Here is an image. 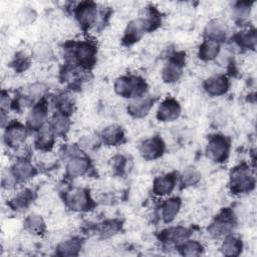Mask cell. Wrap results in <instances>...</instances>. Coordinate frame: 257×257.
Here are the masks:
<instances>
[{
    "label": "cell",
    "instance_id": "cell-1",
    "mask_svg": "<svg viewBox=\"0 0 257 257\" xmlns=\"http://www.w3.org/2000/svg\"><path fill=\"white\" fill-rule=\"evenodd\" d=\"M147 84L140 77L122 76L114 83L115 92L123 97H140L146 91Z\"/></svg>",
    "mask_w": 257,
    "mask_h": 257
},
{
    "label": "cell",
    "instance_id": "cell-2",
    "mask_svg": "<svg viewBox=\"0 0 257 257\" xmlns=\"http://www.w3.org/2000/svg\"><path fill=\"white\" fill-rule=\"evenodd\" d=\"M230 186L235 194L250 192L255 186V179L250 170L245 166L235 168L231 173Z\"/></svg>",
    "mask_w": 257,
    "mask_h": 257
},
{
    "label": "cell",
    "instance_id": "cell-3",
    "mask_svg": "<svg viewBox=\"0 0 257 257\" xmlns=\"http://www.w3.org/2000/svg\"><path fill=\"white\" fill-rule=\"evenodd\" d=\"M230 150L229 141L221 135L212 136L209 139V143L207 145V155L214 162H224Z\"/></svg>",
    "mask_w": 257,
    "mask_h": 257
},
{
    "label": "cell",
    "instance_id": "cell-4",
    "mask_svg": "<svg viewBox=\"0 0 257 257\" xmlns=\"http://www.w3.org/2000/svg\"><path fill=\"white\" fill-rule=\"evenodd\" d=\"M234 218L229 210L223 211L210 225L209 232L214 238H221L230 234L234 228Z\"/></svg>",
    "mask_w": 257,
    "mask_h": 257
},
{
    "label": "cell",
    "instance_id": "cell-5",
    "mask_svg": "<svg viewBox=\"0 0 257 257\" xmlns=\"http://www.w3.org/2000/svg\"><path fill=\"white\" fill-rule=\"evenodd\" d=\"M65 201L68 208L73 211L87 210L91 204L87 191L82 188H75L68 192L65 196Z\"/></svg>",
    "mask_w": 257,
    "mask_h": 257
},
{
    "label": "cell",
    "instance_id": "cell-6",
    "mask_svg": "<svg viewBox=\"0 0 257 257\" xmlns=\"http://www.w3.org/2000/svg\"><path fill=\"white\" fill-rule=\"evenodd\" d=\"M164 142L159 137H154L146 140L145 142L142 143L140 147V153L142 157L148 161L155 160L161 157L164 153Z\"/></svg>",
    "mask_w": 257,
    "mask_h": 257
},
{
    "label": "cell",
    "instance_id": "cell-7",
    "mask_svg": "<svg viewBox=\"0 0 257 257\" xmlns=\"http://www.w3.org/2000/svg\"><path fill=\"white\" fill-rule=\"evenodd\" d=\"M95 47L92 43L87 41L79 42L74 50V57L77 62L83 67H90L95 61Z\"/></svg>",
    "mask_w": 257,
    "mask_h": 257
},
{
    "label": "cell",
    "instance_id": "cell-8",
    "mask_svg": "<svg viewBox=\"0 0 257 257\" xmlns=\"http://www.w3.org/2000/svg\"><path fill=\"white\" fill-rule=\"evenodd\" d=\"M76 19L83 28H88L96 19L97 10L93 2H82L75 10Z\"/></svg>",
    "mask_w": 257,
    "mask_h": 257
},
{
    "label": "cell",
    "instance_id": "cell-9",
    "mask_svg": "<svg viewBox=\"0 0 257 257\" xmlns=\"http://www.w3.org/2000/svg\"><path fill=\"white\" fill-rule=\"evenodd\" d=\"M181 107L174 98L165 99L157 110V117L161 121H173L180 116Z\"/></svg>",
    "mask_w": 257,
    "mask_h": 257
},
{
    "label": "cell",
    "instance_id": "cell-10",
    "mask_svg": "<svg viewBox=\"0 0 257 257\" xmlns=\"http://www.w3.org/2000/svg\"><path fill=\"white\" fill-rule=\"evenodd\" d=\"M183 56H175L166 63L162 70V77L164 81L172 83L177 81L182 75L183 70Z\"/></svg>",
    "mask_w": 257,
    "mask_h": 257
},
{
    "label": "cell",
    "instance_id": "cell-11",
    "mask_svg": "<svg viewBox=\"0 0 257 257\" xmlns=\"http://www.w3.org/2000/svg\"><path fill=\"white\" fill-rule=\"evenodd\" d=\"M26 128L19 122L10 123L5 130L4 140L7 146L17 147L21 145L26 139Z\"/></svg>",
    "mask_w": 257,
    "mask_h": 257
},
{
    "label": "cell",
    "instance_id": "cell-12",
    "mask_svg": "<svg viewBox=\"0 0 257 257\" xmlns=\"http://www.w3.org/2000/svg\"><path fill=\"white\" fill-rule=\"evenodd\" d=\"M204 88L210 95H222L228 90L229 81L225 75H214L204 82Z\"/></svg>",
    "mask_w": 257,
    "mask_h": 257
},
{
    "label": "cell",
    "instance_id": "cell-13",
    "mask_svg": "<svg viewBox=\"0 0 257 257\" xmlns=\"http://www.w3.org/2000/svg\"><path fill=\"white\" fill-rule=\"evenodd\" d=\"M154 100L150 97H137L127 106V111L135 117L146 116L153 106Z\"/></svg>",
    "mask_w": 257,
    "mask_h": 257
},
{
    "label": "cell",
    "instance_id": "cell-14",
    "mask_svg": "<svg viewBox=\"0 0 257 257\" xmlns=\"http://www.w3.org/2000/svg\"><path fill=\"white\" fill-rule=\"evenodd\" d=\"M89 168V162L83 157H74L66 165V173L70 178H77L84 175Z\"/></svg>",
    "mask_w": 257,
    "mask_h": 257
},
{
    "label": "cell",
    "instance_id": "cell-15",
    "mask_svg": "<svg viewBox=\"0 0 257 257\" xmlns=\"http://www.w3.org/2000/svg\"><path fill=\"white\" fill-rule=\"evenodd\" d=\"M227 31L228 28L224 22L220 20H213L207 25L206 35L209 40L219 42L226 38Z\"/></svg>",
    "mask_w": 257,
    "mask_h": 257
},
{
    "label": "cell",
    "instance_id": "cell-16",
    "mask_svg": "<svg viewBox=\"0 0 257 257\" xmlns=\"http://www.w3.org/2000/svg\"><path fill=\"white\" fill-rule=\"evenodd\" d=\"M176 184V177L173 174H169L163 177H159L154 182V193L159 196H165L170 194Z\"/></svg>",
    "mask_w": 257,
    "mask_h": 257
},
{
    "label": "cell",
    "instance_id": "cell-17",
    "mask_svg": "<svg viewBox=\"0 0 257 257\" xmlns=\"http://www.w3.org/2000/svg\"><path fill=\"white\" fill-rule=\"evenodd\" d=\"M46 105L43 103H38L35 105L28 114V125L33 130H40L43 126V122L46 117Z\"/></svg>",
    "mask_w": 257,
    "mask_h": 257
},
{
    "label": "cell",
    "instance_id": "cell-18",
    "mask_svg": "<svg viewBox=\"0 0 257 257\" xmlns=\"http://www.w3.org/2000/svg\"><path fill=\"white\" fill-rule=\"evenodd\" d=\"M181 208V200L177 197L166 200L161 207V215L165 222L169 223L175 219Z\"/></svg>",
    "mask_w": 257,
    "mask_h": 257
},
{
    "label": "cell",
    "instance_id": "cell-19",
    "mask_svg": "<svg viewBox=\"0 0 257 257\" xmlns=\"http://www.w3.org/2000/svg\"><path fill=\"white\" fill-rule=\"evenodd\" d=\"M101 139L107 146H116L123 140V131L117 124L108 125L102 131Z\"/></svg>",
    "mask_w": 257,
    "mask_h": 257
},
{
    "label": "cell",
    "instance_id": "cell-20",
    "mask_svg": "<svg viewBox=\"0 0 257 257\" xmlns=\"http://www.w3.org/2000/svg\"><path fill=\"white\" fill-rule=\"evenodd\" d=\"M12 172L19 182H25L35 175L34 167L27 161H19L12 169Z\"/></svg>",
    "mask_w": 257,
    "mask_h": 257
},
{
    "label": "cell",
    "instance_id": "cell-21",
    "mask_svg": "<svg viewBox=\"0 0 257 257\" xmlns=\"http://www.w3.org/2000/svg\"><path fill=\"white\" fill-rule=\"evenodd\" d=\"M220 51V43L213 40H205L199 49V57L202 60L208 61L214 59Z\"/></svg>",
    "mask_w": 257,
    "mask_h": 257
},
{
    "label": "cell",
    "instance_id": "cell-22",
    "mask_svg": "<svg viewBox=\"0 0 257 257\" xmlns=\"http://www.w3.org/2000/svg\"><path fill=\"white\" fill-rule=\"evenodd\" d=\"M189 235L188 230L184 227H172L170 229H167L162 232L161 238L169 243H178L187 238Z\"/></svg>",
    "mask_w": 257,
    "mask_h": 257
},
{
    "label": "cell",
    "instance_id": "cell-23",
    "mask_svg": "<svg viewBox=\"0 0 257 257\" xmlns=\"http://www.w3.org/2000/svg\"><path fill=\"white\" fill-rule=\"evenodd\" d=\"M81 248V242L78 238H71L60 243L57 247V254L61 256H75Z\"/></svg>",
    "mask_w": 257,
    "mask_h": 257
},
{
    "label": "cell",
    "instance_id": "cell-24",
    "mask_svg": "<svg viewBox=\"0 0 257 257\" xmlns=\"http://www.w3.org/2000/svg\"><path fill=\"white\" fill-rule=\"evenodd\" d=\"M24 228L31 234L40 235L45 229V223L41 216L37 214H31L25 219Z\"/></svg>",
    "mask_w": 257,
    "mask_h": 257
},
{
    "label": "cell",
    "instance_id": "cell-25",
    "mask_svg": "<svg viewBox=\"0 0 257 257\" xmlns=\"http://www.w3.org/2000/svg\"><path fill=\"white\" fill-rule=\"evenodd\" d=\"M54 142V133L50 125L42 126L36 139V146L41 150H49Z\"/></svg>",
    "mask_w": 257,
    "mask_h": 257
},
{
    "label": "cell",
    "instance_id": "cell-26",
    "mask_svg": "<svg viewBox=\"0 0 257 257\" xmlns=\"http://www.w3.org/2000/svg\"><path fill=\"white\" fill-rule=\"evenodd\" d=\"M221 251L226 256H238L242 251V242L236 237H227L221 246Z\"/></svg>",
    "mask_w": 257,
    "mask_h": 257
},
{
    "label": "cell",
    "instance_id": "cell-27",
    "mask_svg": "<svg viewBox=\"0 0 257 257\" xmlns=\"http://www.w3.org/2000/svg\"><path fill=\"white\" fill-rule=\"evenodd\" d=\"M33 56L40 62H48L53 59V51L48 44L38 42L33 47Z\"/></svg>",
    "mask_w": 257,
    "mask_h": 257
},
{
    "label": "cell",
    "instance_id": "cell-28",
    "mask_svg": "<svg viewBox=\"0 0 257 257\" xmlns=\"http://www.w3.org/2000/svg\"><path fill=\"white\" fill-rule=\"evenodd\" d=\"M69 119L67 117V115H64L62 113H58L57 115H55L50 123V127L52 128L54 135L57 136H63L67 133L68 128H69Z\"/></svg>",
    "mask_w": 257,
    "mask_h": 257
},
{
    "label": "cell",
    "instance_id": "cell-29",
    "mask_svg": "<svg viewBox=\"0 0 257 257\" xmlns=\"http://www.w3.org/2000/svg\"><path fill=\"white\" fill-rule=\"evenodd\" d=\"M235 40L242 47L253 48L256 43V33L254 30L242 31L235 36Z\"/></svg>",
    "mask_w": 257,
    "mask_h": 257
},
{
    "label": "cell",
    "instance_id": "cell-30",
    "mask_svg": "<svg viewBox=\"0 0 257 257\" xmlns=\"http://www.w3.org/2000/svg\"><path fill=\"white\" fill-rule=\"evenodd\" d=\"M203 249L202 244L195 240L186 241L181 246L182 254L185 256H199L202 254Z\"/></svg>",
    "mask_w": 257,
    "mask_h": 257
},
{
    "label": "cell",
    "instance_id": "cell-31",
    "mask_svg": "<svg viewBox=\"0 0 257 257\" xmlns=\"http://www.w3.org/2000/svg\"><path fill=\"white\" fill-rule=\"evenodd\" d=\"M31 201H32L31 191L24 190L20 192V194L12 200L11 204H12V207L15 208V210H20V209L26 208Z\"/></svg>",
    "mask_w": 257,
    "mask_h": 257
},
{
    "label": "cell",
    "instance_id": "cell-32",
    "mask_svg": "<svg viewBox=\"0 0 257 257\" xmlns=\"http://www.w3.org/2000/svg\"><path fill=\"white\" fill-rule=\"evenodd\" d=\"M201 179L200 173L195 168H188L184 171L182 175V183L185 186H194L196 185Z\"/></svg>",
    "mask_w": 257,
    "mask_h": 257
},
{
    "label": "cell",
    "instance_id": "cell-33",
    "mask_svg": "<svg viewBox=\"0 0 257 257\" xmlns=\"http://www.w3.org/2000/svg\"><path fill=\"white\" fill-rule=\"evenodd\" d=\"M73 105H74V101L69 95L61 96L57 102V107H58L60 113H62L64 115H68V113H70L72 111Z\"/></svg>",
    "mask_w": 257,
    "mask_h": 257
},
{
    "label": "cell",
    "instance_id": "cell-34",
    "mask_svg": "<svg viewBox=\"0 0 257 257\" xmlns=\"http://www.w3.org/2000/svg\"><path fill=\"white\" fill-rule=\"evenodd\" d=\"M250 13V3L239 2L234 8V15L239 20H244L249 16Z\"/></svg>",
    "mask_w": 257,
    "mask_h": 257
},
{
    "label": "cell",
    "instance_id": "cell-35",
    "mask_svg": "<svg viewBox=\"0 0 257 257\" xmlns=\"http://www.w3.org/2000/svg\"><path fill=\"white\" fill-rule=\"evenodd\" d=\"M18 18L22 24H30L35 19V12L31 9L25 8L19 12Z\"/></svg>",
    "mask_w": 257,
    "mask_h": 257
},
{
    "label": "cell",
    "instance_id": "cell-36",
    "mask_svg": "<svg viewBox=\"0 0 257 257\" xmlns=\"http://www.w3.org/2000/svg\"><path fill=\"white\" fill-rule=\"evenodd\" d=\"M15 182H17L12 170H7L5 172H3L2 174V185L3 187H6V188H10L12 187Z\"/></svg>",
    "mask_w": 257,
    "mask_h": 257
},
{
    "label": "cell",
    "instance_id": "cell-37",
    "mask_svg": "<svg viewBox=\"0 0 257 257\" xmlns=\"http://www.w3.org/2000/svg\"><path fill=\"white\" fill-rule=\"evenodd\" d=\"M117 230H118V227H117L116 222L115 221H108V222H105L102 225L101 233L103 234V236H110V235L114 234Z\"/></svg>",
    "mask_w": 257,
    "mask_h": 257
},
{
    "label": "cell",
    "instance_id": "cell-38",
    "mask_svg": "<svg viewBox=\"0 0 257 257\" xmlns=\"http://www.w3.org/2000/svg\"><path fill=\"white\" fill-rule=\"evenodd\" d=\"M45 86L42 83H35L30 87V95L33 97L41 96L45 91Z\"/></svg>",
    "mask_w": 257,
    "mask_h": 257
},
{
    "label": "cell",
    "instance_id": "cell-39",
    "mask_svg": "<svg viewBox=\"0 0 257 257\" xmlns=\"http://www.w3.org/2000/svg\"><path fill=\"white\" fill-rule=\"evenodd\" d=\"M14 64H15V68L22 70V69H25L26 66L28 65V60H27L26 57H23V56L18 57V56H17V57L15 58Z\"/></svg>",
    "mask_w": 257,
    "mask_h": 257
}]
</instances>
